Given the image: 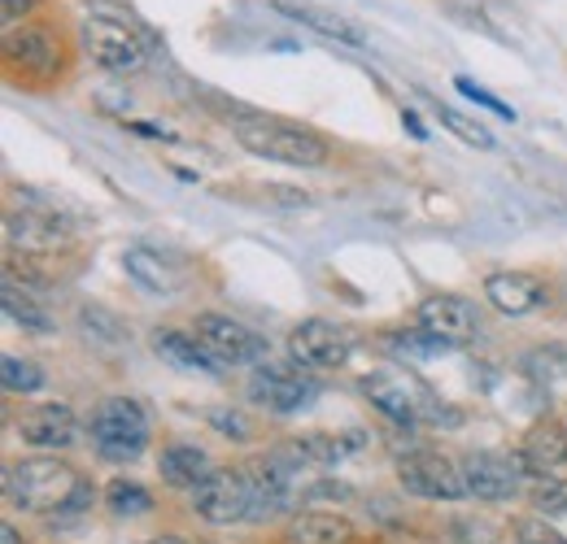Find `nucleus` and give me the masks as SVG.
<instances>
[{"mask_svg":"<svg viewBox=\"0 0 567 544\" xmlns=\"http://www.w3.org/2000/svg\"><path fill=\"white\" fill-rule=\"evenodd\" d=\"M4 496L9 505L31 510V514H62V510H83L92 501V488L79 479L71 462L27 458L4 471Z\"/></svg>","mask_w":567,"mask_h":544,"instance_id":"obj_1","label":"nucleus"},{"mask_svg":"<svg viewBox=\"0 0 567 544\" xmlns=\"http://www.w3.org/2000/svg\"><path fill=\"white\" fill-rule=\"evenodd\" d=\"M231 136H236L240 148H249L262 161L301 166V170H315V166H323L332 157L328 139L315 136L310 127H297V123H284V118H267V114H240L231 123Z\"/></svg>","mask_w":567,"mask_h":544,"instance_id":"obj_2","label":"nucleus"},{"mask_svg":"<svg viewBox=\"0 0 567 544\" xmlns=\"http://www.w3.org/2000/svg\"><path fill=\"white\" fill-rule=\"evenodd\" d=\"M367 401L380 409L389 422L398 427H420V422H458L454 414H445V406L436 401V393L424 379L406 366H380L362 379Z\"/></svg>","mask_w":567,"mask_h":544,"instance_id":"obj_3","label":"nucleus"},{"mask_svg":"<svg viewBox=\"0 0 567 544\" xmlns=\"http://www.w3.org/2000/svg\"><path fill=\"white\" fill-rule=\"evenodd\" d=\"M301 462L292 458V449H271L262 458H254L245 467V483H249V519L262 523V519H276L288 514L301 496Z\"/></svg>","mask_w":567,"mask_h":544,"instance_id":"obj_4","label":"nucleus"},{"mask_svg":"<svg viewBox=\"0 0 567 544\" xmlns=\"http://www.w3.org/2000/svg\"><path fill=\"white\" fill-rule=\"evenodd\" d=\"M92 444L101 458L110 462H136L148 444V414L141 401L132 397H105L101 406L92 409Z\"/></svg>","mask_w":567,"mask_h":544,"instance_id":"obj_5","label":"nucleus"},{"mask_svg":"<svg viewBox=\"0 0 567 544\" xmlns=\"http://www.w3.org/2000/svg\"><path fill=\"white\" fill-rule=\"evenodd\" d=\"M249 401L267 414H301L319 401V379L297 362H262L249 375Z\"/></svg>","mask_w":567,"mask_h":544,"instance_id":"obj_6","label":"nucleus"},{"mask_svg":"<svg viewBox=\"0 0 567 544\" xmlns=\"http://www.w3.org/2000/svg\"><path fill=\"white\" fill-rule=\"evenodd\" d=\"M83 49L87 57L110 74H141L148 66V44L132 22L118 18H87L83 22Z\"/></svg>","mask_w":567,"mask_h":544,"instance_id":"obj_7","label":"nucleus"},{"mask_svg":"<svg viewBox=\"0 0 567 544\" xmlns=\"http://www.w3.org/2000/svg\"><path fill=\"white\" fill-rule=\"evenodd\" d=\"M193 514L210 527H231L249 519V483L245 471L231 467H214L210 475L193 488Z\"/></svg>","mask_w":567,"mask_h":544,"instance_id":"obj_8","label":"nucleus"},{"mask_svg":"<svg viewBox=\"0 0 567 544\" xmlns=\"http://www.w3.org/2000/svg\"><path fill=\"white\" fill-rule=\"evenodd\" d=\"M193 336L206 344L223 366H262V362H271L267 336H258L254 327H245L227 314H202Z\"/></svg>","mask_w":567,"mask_h":544,"instance_id":"obj_9","label":"nucleus"},{"mask_svg":"<svg viewBox=\"0 0 567 544\" xmlns=\"http://www.w3.org/2000/svg\"><path fill=\"white\" fill-rule=\"evenodd\" d=\"M398 479L411 496H424V501H458L467 496V483H463V467H454L445 453H432V449H415L406 458H398Z\"/></svg>","mask_w":567,"mask_h":544,"instance_id":"obj_10","label":"nucleus"},{"mask_svg":"<svg viewBox=\"0 0 567 544\" xmlns=\"http://www.w3.org/2000/svg\"><path fill=\"white\" fill-rule=\"evenodd\" d=\"M350 353H354V336L328 318H306L288 336V357L306 370H337L350 362Z\"/></svg>","mask_w":567,"mask_h":544,"instance_id":"obj_11","label":"nucleus"},{"mask_svg":"<svg viewBox=\"0 0 567 544\" xmlns=\"http://www.w3.org/2000/svg\"><path fill=\"white\" fill-rule=\"evenodd\" d=\"M528 475L519 453H494V449H481V453H467L463 458V483H467V496L476 501H511L519 492V479Z\"/></svg>","mask_w":567,"mask_h":544,"instance_id":"obj_12","label":"nucleus"},{"mask_svg":"<svg viewBox=\"0 0 567 544\" xmlns=\"http://www.w3.org/2000/svg\"><path fill=\"white\" fill-rule=\"evenodd\" d=\"M4 240L13 244V249H22V253H35V258H49V253H58V249H66L71 244V231H66V222L58 218V213H49V209H13L9 218H4Z\"/></svg>","mask_w":567,"mask_h":544,"instance_id":"obj_13","label":"nucleus"},{"mask_svg":"<svg viewBox=\"0 0 567 544\" xmlns=\"http://www.w3.org/2000/svg\"><path fill=\"white\" fill-rule=\"evenodd\" d=\"M4 62L22 70V79H40L44 83L62 66V49L40 27H13V31H4Z\"/></svg>","mask_w":567,"mask_h":544,"instance_id":"obj_14","label":"nucleus"},{"mask_svg":"<svg viewBox=\"0 0 567 544\" xmlns=\"http://www.w3.org/2000/svg\"><path fill=\"white\" fill-rule=\"evenodd\" d=\"M420 327H424L427 336L445 341L450 348H458V344L476 341V332H481V318H476L472 301L441 292V296H427L424 305H420Z\"/></svg>","mask_w":567,"mask_h":544,"instance_id":"obj_15","label":"nucleus"},{"mask_svg":"<svg viewBox=\"0 0 567 544\" xmlns=\"http://www.w3.org/2000/svg\"><path fill=\"white\" fill-rule=\"evenodd\" d=\"M18 436H22L31 449L58 453V449H71V444H79V418H74V409L62 406V401L31 406L22 418H18Z\"/></svg>","mask_w":567,"mask_h":544,"instance_id":"obj_16","label":"nucleus"},{"mask_svg":"<svg viewBox=\"0 0 567 544\" xmlns=\"http://www.w3.org/2000/svg\"><path fill=\"white\" fill-rule=\"evenodd\" d=\"M485 301L494 305L497 314H511V318H524L533 310L546 305V283L537 274L524 271H502L485 279Z\"/></svg>","mask_w":567,"mask_h":544,"instance_id":"obj_17","label":"nucleus"},{"mask_svg":"<svg viewBox=\"0 0 567 544\" xmlns=\"http://www.w3.org/2000/svg\"><path fill=\"white\" fill-rule=\"evenodd\" d=\"M153 353L171 366V370H184V375H223V362L214 357L206 344L188 332H175V327H157L153 332Z\"/></svg>","mask_w":567,"mask_h":544,"instance_id":"obj_18","label":"nucleus"},{"mask_svg":"<svg viewBox=\"0 0 567 544\" xmlns=\"http://www.w3.org/2000/svg\"><path fill=\"white\" fill-rule=\"evenodd\" d=\"M271 9L284 13V18H292V22H301V27H310V31H319L323 40L354 44V49L367 44V35H362L358 22L341 18V13H332V9H323V4H310V0H271Z\"/></svg>","mask_w":567,"mask_h":544,"instance_id":"obj_19","label":"nucleus"},{"mask_svg":"<svg viewBox=\"0 0 567 544\" xmlns=\"http://www.w3.org/2000/svg\"><path fill=\"white\" fill-rule=\"evenodd\" d=\"M519 462H524L528 475L555 479L567 467V431L555 427V422L533 427V431L524 436V444H519Z\"/></svg>","mask_w":567,"mask_h":544,"instance_id":"obj_20","label":"nucleus"},{"mask_svg":"<svg viewBox=\"0 0 567 544\" xmlns=\"http://www.w3.org/2000/svg\"><path fill=\"white\" fill-rule=\"evenodd\" d=\"M292 458L301 467H315V471H328L337 462H346L350 453L362 449V431H350V436H328V431H306V436H292L288 440Z\"/></svg>","mask_w":567,"mask_h":544,"instance_id":"obj_21","label":"nucleus"},{"mask_svg":"<svg viewBox=\"0 0 567 544\" xmlns=\"http://www.w3.org/2000/svg\"><path fill=\"white\" fill-rule=\"evenodd\" d=\"M4 301V314L22 327V332H35V336H49V332H58V318H53V310L31 292V287H18V279L13 274H4V292H0Z\"/></svg>","mask_w":567,"mask_h":544,"instance_id":"obj_22","label":"nucleus"},{"mask_svg":"<svg viewBox=\"0 0 567 544\" xmlns=\"http://www.w3.org/2000/svg\"><path fill=\"white\" fill-rule=\"evenodd\" d=\"M157 471L162 479L171 483V488H197L202 479L210 475V458H206V449L202 444H188V440H175V444H166L162 449V462H157Z\"/></svg>","mask_w":567,"mask_h":544,"instance_id":"obj_23","label":"nucleus"},{"mask_svg":"<svg viewBox=\"0 0 567 544\" xmlns=\"http://www.w3.org/2000/svg\"><path fill=\"white\" fill-rule=\"evenodd\" d=\"M288 544H350L354 541V523L341 514H323V510H306L288 523L284 532Z\"/></svg>","mask_w":567,"mask_h":544,"instance_id":"obj_24","label":"nucleus"},{"mask_svg":"<svg viewBox=\"0 0 567 544\" xmlns=\"http://www.w3.org/2000/svg\"><path fill=\"white\" fill-rule=\"evenodd\" d=\"M123 271L132 274L144 292H175V287H179V271H175V266H171L162 253L141 249V244L123 253Z\"/></svg>","mask_w":567,"mask_h":544,"instance_id":"obj_25","label":"nucleus"},{"mask_svg":"<svg viewBox=\"0 0 567 544\" xmlns=\"http://www.w3.org/2000/svg\"><path fill=\"white\" fill-rule=\"evenodd\" d=\"M105 505H110L118 519H136V514H148V510H153V496L144 492L141 483H132V479H114V483L105 488Z\"/></svg>","mask_w":567,"mask_h":544,"instance_id":"obj_26","label":"nucleus"},{"mask_svg":"<svg viewBox=\"0 0 567 544\" xmlns=\"http://www.w3.org/2000/svg\"><path fill=\"white\" fill-rule=\"evenodd\" d=\"M0 384H4V393H35V388H44V370L35 366V362H27V357H4L0 362Z\"/></svg>","mask_w":567,"mask_h":544,"instance_id":"obj_27","label":"nucleus"},{"mask_svg":"<svg viewBox=\"0 0 567 544\" xmlns=\"http://www.w3.org/2000/svg\"><path fill=\"white\" fill-rule=\"evenodd\" d=\"M533 510H537L542 519H567V479L564 475L537 479V488H533Z\"/></svg>","mask_w":567,"mask_h":544,"instance_id":"obj_28","label":"nucleus"},{"mask_svg":"<svg viewBox=\"0 0 567 544\" xmlns=\"http://www.w3.org/2000/svg\"><path fill=\"white\" fill-rule=\"evenodd\" d=\"M79 323L87 332V341H101V344H127V327L105 314V310H79Z\"/></svg>","mask_w":567,"mask_h":544,"instance_id":"obj_29","label":"nucleus"},{"mask_svg":"<svg viewBox=\"0 0 567 544\" xmlns=\"http://www.w3.org/2000/svg\"><path fill=\"white\" fill-rule=\"evenodd\" d=\"M441 123H445V127H450V132H454L458 139L476 144V148H494V136H489L481 123H467V118H463V114H454L450 105H441Z\"/></svg>","mask_w":567,"mask_h":544,"instance_id":"obj_30","label":"nucleus"},{"mask_svg":"<svg viewBox=\"0 0 567 544\" xmlns=\"http://www.w3.org/2000/svg\"><path fill=\"white\" fill-rule=\"evenodd\" d=\"M393 344L402 348V353H415V357H432V353H450V344L436 341V336H427L424 327L420 332H398Z\"/></svg>","mask_w":567,"mask_h":544,"instance_id":"obj_31","label":"nucleus"},{"mask_svg":"<svg viewBox=\"0 0 567 544\" xmlns=\"http://www.w3.org/2000/svg\"><path fill=\"white\" fill-rule=\"evenodd\" d=\"M515 541L519 544H567L555 527H546V519H519V523H515Z\"/></svg>","mask_w":567,"mask_h":544,"instance_id":"obj_32","label":"nucleus"},{"mask_svg":"<svg viewBox=\"0 0 567 544\" xmlns=\"http://www.w3.org/2000/svg\"><path fill=\"white\" fill-rule=\"evenodd\" d=\"M454 83H458V92H463L467 101H476V105H485V109H494L497 118H515V109H511V105H502V101H494V96H489L485 87H476L472 79H454Z\"/></svg>","mask_w":567,"mask_h":544,"instance_id":"obj_33","label":"nucleus"},{"mask_svg":"<svg viewBox=\"0 0 567 544\" xmlns=\"http://www.w3.org/2000/svg\"><path fill=\"white\" fill-rule=\"evenodd\" d=\"M31 9H35V0H0V22H4V31L22 27V22L31 18Z\"/></svg>","mask_w":567,"mask_h":544,"instance_id":"obj_34","label":"nucleus"},{"mask_svg":"<svg viewBox=\"0 0 567 544\" xmlns=\"http://www.w3.org/2000/svg\"><path fill=\"white\" fill-rule=\"evenodd\" d=\"M402 123H406V132H411L415 139H427V127L420 123V114H415V109H406V114H402Z\"/></svg>","mask_w":567,"mask_h":544,"instance_id":"obj_35","label":"nucleus"},{"mask_svg":"<svg viewBox=\"0 0 567 544\" xmlns=\"http://www.w3.org/2000/svg\"><path fill=\"white\" fill-rule=\"evenodd\" d=\"M0 541H4V544H18V532H13L9 523H4V527H0Z\"/></svg>","mask_w":567,"mask_h":544,"instance_id":"obj_36","label":"nucleus"},{"mask_svg":"<svg viewBox=\"0 0 567 544\" xmlns=\"http://www.w3.org/2000/svg\"><path fill=\"white\" fill-rule=\"evenodd\" d=\"M148 544H188V541H179V536H157V541H148Z\"/></svg>","mask_w":567,"mask_h":544,"instance_id":"obj_37","label":"nucleus"}]
</instances>
